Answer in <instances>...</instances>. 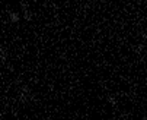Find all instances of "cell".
Segmentation results:
<instances>
[{"instance_id":"1","label":"cell","mask_w":147,"mask_h":120,"mask_svg":"<svg viewBox=\"0 0 147 120\" xmlns=\"http://www.w3.org/2000/svg\"><path fill=\"white\" fill-rule=\"evenodd\" d=\"M9 19H10V22L16 24V22H19V19H20V15H19L18 12H9Z\"/></svg>"},{"instance_id":"2","label":"cell","mask_w":147,"mask_h":120,"mask_svg":"<svg viewBox=\"0 0 147 120\" xmlns=\"http://www.w3.org/2000/svg\"><path fill=\"white\" fill-rule=\"evenodd\" d=\"M24 18L26 19V21H31V18H32V16H31V13H29V10L26 9V6H25V5H24Z\"/></svg>"},{"instance_id":"3","label":"cell","mask_w":147,"mask_h":120,"mask_svg":"<svg viewBox=\"0 0 147 120\" xmlns=\"http://www.w3.org/2000/svg\"><path fill=\"white\" fill-rule=\"evenodd\" d=\"M109 103H112V104H115V98H112V97H111V98H109Z\"/></svg>"}]
</instances>
